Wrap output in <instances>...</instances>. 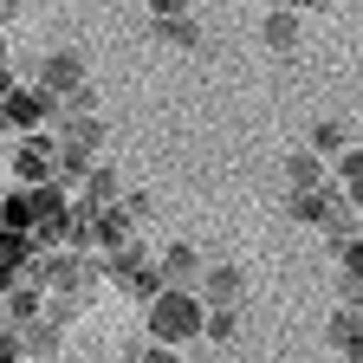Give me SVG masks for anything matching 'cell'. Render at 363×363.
<instances>
[{
  "label": "cell",
  "instance_id": "cell-1",
  "mask_svg": "<svg viewBox=\"0 0 363 363\" xmlns=\"http://www.w3.org/2000/svg\"><path fill=\"white\" fill-rule=\"evenodd\" d=\"M150 337L156 344H195L201 337V298L195 292H156V305H150Z\"/></svg>",
  "mask_w": 363,
  "mask_h": 363
},
{
  "label": "cell",
  "instance_id": "cell-2",
  "mask_svg": "<svg viewBox=\"0 0 363 363\" xmlns=\"http://www.w3.org/2000/svg\"><path fill=\"white\" fill-rule=\"evenodd\" d=\"M33 279H39V292H91V298H98L104 272L91 266L84 253H39L33 259Z\"/></svg>",
  "mask_w": 363,
  "mask_h": 363
},
{
  "label": "cell",
  "instance_id": "cell-3",
  "mask_svg": "<svg viewBox=\"0 0 363 363\" xmlns=\"http://www.w3.org/2000/svg\"><path fill=\"white\" fill-rule=\"evenodd\" d=\"M195 298H201V311H240V298H247V272H240L234 259H227V266H201Z\"/></svg>",
  "mask_w": 363,
  "mask_h": 363
},
{
  "label": "cell",
  "instance_id": "cell-4",
  "mask_svg": "<svg viewBox=\"0 0 363 363\" xmlns=\"http://www.w3.org/2000/svg\"><path fill=\"white\" fill-rule=\"evenodd\" d=\"M45 117H52V98H45V91H33V84H13L7 104H0V123H7L13 136H33Z\"/></svg>",
  "mask_w": 363,
  "mask_h": 363
},
{
  "label": "cell",
  "instance_id": "cell-5",
  "mask_svg": "<svg viewBox=\"0 0 363 363\" xmlns=\"http://www.w3.org/2000/svg\"><path fill=\"white\" fill-rule=\"evenodd\" d=\"M7 175H13V182H26V189L52 182V150H45V136H20V143L7 150Z\"/></svg>",
  "mask_w": 363,
  "mask_h": 363
},
{
  "label": "cell",
  "instance_id": "cell-6",
  "mask_svg": "<svg viewBox=\"0 0 363 363\" xmlns=\"http://www.w3.org/2000/svg\"><path fill=\"white\" fill-rule=\"evenodd\" d=\"M156 279H162V292H195V279H201V253H195L189 240L162 247V259H156Z\"/></svg>",
  "mask_w": 363,
  "mask_h": 363
},
{
  "label": "cell",
  "instance_id": "cell-7",
  "mask_svg": "<svg viewBox=\"0 0 363 363\" xmlns=\"http://www.w3.org/2000/svg\"><path fill=\"white\" fill-rule=\"evenodd\" d=\"M78 84H91V78H84V59H78V52H52V59L39 65V78H33V91H45L52 104L65 98V91H78Z\"/></svg>",
  "mask_w": 363,
  "mask_h": 363
},
{
  "label": "cell",
  "instance_id": "cell-8",
  "mask_svg": "<svg viewBox=\"0 0 363 363\" xmlns=\"http://www.w3.org/2000/svg\"><path fill=\"white\" fill-rule=\"evenodd\" d=\"M65 357V331L45 325V318H33V325H20V363H59Z\"/></svg>",
  "mask_w": 363,
  "mask_h": 363
},
{
  "label": "cell",
  "instance_id": "cell-9",
  "mask_svg": "<svg viewBox=\"0 0 363 363\" xmlns=\"http://www.w3.org/2000/svg\"><path fill=\"white\" fill-rule=\"evenodd\" d=\"M78 201H84L91 214H111V208L123 201V182H117V169H111V162H91V175L78 182Z\"/></svg>",
  "mask_w": 363,
  "mask_h": 363
},
{
  "label": "cell",
  "instance_id": "cell-10",
  "mask_svg": "<svg viewBox=\"0 0 363 363\" xmlns=\"http://www.w3.org/2000/svg\"><path fill=\"white\" fill-rule=\"evenodd\" d=\"M162 45H182V52H189V45H201V26H195V13H175V7H156V26H150Z\"/></svg>",
  "mask_w": 363,
  "mask_h": 363
},
{
  "label": "cell",
  "instance_id": "cell-11",
  "mask_svg": "<svg viewBox=\"0 0 363 363\" xmlns=\"http://www.w3.org/2000/svg\"><path fill=\"white\" fill-rule=\"evenodd\" d=\"M286 182H292V195H318L325 189V162L311 150H286Z\"/></svg>",
  "mask_w": 363,
  "mask_h": 363
},
{
  "label": "cell",
  "instance_id": "cell-12",
  "mask_svg": "<svg viewBox=\"0 0 363 363\" xmlns=\"http://www.w3.org/2000/svg\"><path fill=\"white\" fill-rule=\"evenodd\" d=\"M259 45H266V52H292V45H298V13L272 7V13L259 20Z\"/></svg>",
  "mask_w": 363,
  "mask_h": 363
},
{
  "label": "cell",
  "instance_id": "cell-13",
  "mask_svg": "<svg viewBox=\"0 0 363 363\" xmlns=\"http://www.w3.org/2000/svg\"><path fill=\"white\" fill-rule=\"evenodd\" d=\"M111 286H117V292H123L130 305H143V311H150V305H156V292H162L156 266H136V272H123V279H111Z\"/></svg>",
  "mask_w": 363,
  "mask_h": 363
},
{
  "label": "cell",
  "instance_id": "cell-14",
  "mask_svg": "<svg viewBox=\"0 0 363 363\" xmlns=\"http://www.w3.org/2000/svg\"><path fill=\"white\" fill-rule=\"evenodd\" d=\"M357 337H363V318H357V298H344V311L331 318V344H337V350H344L350 363H357V350H363Z\"/></svg>",
  "mask_w": 363,
  "mask_h": 363
},
{
  "label": "cell",
  "instance_id": "cell-15",
  "mask_svg": "<svg viewBox=\"0 0 363 363\" xmlns=\"http://www.w3.org/2000/svg\"><path fill=\"white\" fill-rule=\"evenodd\" d=\"M305 150H311L318 162H325V156H344V150H350V130H344V123H318Z\"/></svg>",
  "mask_w": 363,
  "mask_h": 363
},
{
  "label": "cell",
  "instance_id": "cell-16",
  "mask_svg": "<svg viewBox=\"0 0 363 363\" xmlns=\"http://www.w3.org/2000/svg\"><path fill=\"white\" fill-rule=\"evenodd\" d=\"M201 337L208 344H234L240 337V318L234 311H201Z\"/></svg>",
  "mask_w": 363,
  "mask_h": 363
},
{
  "label": "cell",
  "instance_id": "cell-17",
  "mask_svg": "<svg viewBox=\"0 0 363 363\" xmlns=\"http://www.w3.org/2000/svg\"><path fill=\"white\" fill-rule=\"evenodd\" d=\"M286 220H325V189L318 195H292L286 189Z\"/></svg>",
  "mask_w": 363,
  "mask_h": 363
},
{
  "label": "cell",
  "instance_id": "cell-18",
  "mask_svg": "<svg viewBox=\"0 0 363 363\" xmlns=\"http://www.w3.org/2000/svg\"><path fill=\"white\" fill-rule=\"evenodd\" d=\"M337 162V182H344V195H357V182H363V156H357V143L344 150V156H331Z\"/></svg>",
  "mask_w": 363,
  "mask_h": 363
},
{
  "label": "cell",
  "instance_id": "cell-19",
  "mask_svg": "<svg viewBox=\"0 0 363 363\" xmlns=\"http://www.w3.org/2000/svg\"><path fill=\"white\" fill-rule=\"evenodd\" d=\"M117 208H123V220H130V227H143V220H150V214H156V201H150V195H143V189H130V195H123V201H117Z\"/></svg>",
  "mask_w": 363,
  "mask_h": 363
},
{
  "label": "cell",
  "instance_id": "cell-20",
  "mask_svg": "<svg viewBox=\"0 0 363 363\" xmlns=\"http://www.w3.org/2000/svg\"><path fill=\"white\" fill-rule=\"evenodd\" d=\"M0 363H20V331L0 325Z\"/></svg>",
  "mask_w": 363,
  "mask_h": 363
},
{
  "label": "cell",
  "instance_id": "cell-21",
  "mask_svg": "<svg viewBox=\"0 0 363 363\" xmlns=\"http://www.w3.org/2000/svg\"><path fill=\"white\" fill-rule=\"evenodd\" d=\"M136 363H182V350H169V344H143V357Z\"/></svg>",
  "mask_w": 363,
  "mask_h": 363
},
{
  "label": "cell",
  "instance_id": "cell-22",
  "mask_svg": "<svg viewBox=\"0 0 363 363\" xmlns=\"http://www.w3.org/2000/svg\"><path fill=\"white\" fill-rule=\"evenodd\" d=\"M7 20H13V7H7V0H0V26H7Z\"/></svg>",
  "mask_w": 363,
  "mask_h": 363
},
{
  "label": "cell",
  "instance_id": "cell-23",
  "mask_svg": "<svg viewBox=\"0 0 363 363\" xmlns=\"http://www.w3.org/2000/svg\"><path fill=\"white\" fill-rule=\"evenodd\" d=\"M0 59H7V39H0Z\"/></svg>",
  "mask_w": 363,
  "mask_h": 363
},
{
  "label": "cell",
  "instance_id": "cell-24",
  "mask_svg": "<svg viewBox=\"0 0 363 363\" xmlns=\"http://www.w3.org/2000/svg\"><path fill=\"white\" fill-rule=\"evenodd\" d=\"M0 195H7V189H0Z\"/></svg>",
  "mask_w": 363,
  "mask_h": 363
},
{
  "label": "cell",
  "instance_id": "cell-25",
  "mask_svg": "<svg viewBox=\"0 0 363 363\" xmlns=\"http://www.w3.org/2000/svg\"><path fill=\"white\" fill-rule=\"evenodd\" d=\"M117 363H123V357H117Z\"/></svg>",
  "mask_w": 363,
  "mask_h": 363
}]
</instances>
